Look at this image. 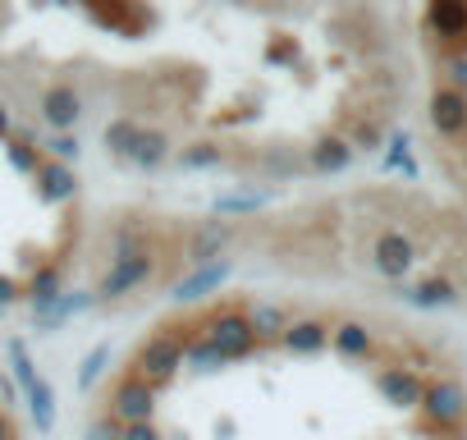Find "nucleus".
<instances>
[{"mask_svg": "<svg viewBox=\"0 0 467 440\" xmlns=\"http://www.w3.org/2000/svg\"><path fill=\"white\" fill-rule=\"evenodd\" d=\"M192 340H197L192 326H161L156 335H147V340L133 349V358H129V376H138V381H147L151 390H161L165 381L179 376V367H183Z\"/></svg>", "mask_w": 467, "mask_h": 440, "instance_id": "nucleus-1", "label": "nucleus"}, {"mask_svg": "<svg viewBox=\"0 0 467 440\" xmlns=\"http://www.w3.org/2000/svg\"><path fill=\"white\" fill-rule=\"evenodd\" d=\"M151 276H156V248H147V253H129V257H115L110 271L97 280L92 299H97V303H119V299H129L133 289H142Z\"/></svg>", "mask_w": 467, "mask_h": 440, "instance_id": "nucleus-2", "label": "nucleus"}, {"mask_svg": "<svg viewBox=\"0 0 467 440\" xmlns=\"http://www.w3.org/2000/svg\"><path fill=\"white\" fill-rule=\"evenodd\" d=\"M106 417H115L119 426H142V422H156V390L147 385V381H138V376H119L115 385H110V394H106V408H101Z\"/></svg>", "mask_w": 467, "mask_h": 440, "instance_id": "nucleus-3", "label": "nucleus"}, {"mask_svg": "<svg viewBox=\"0 0 467 440\" xmlns=\"http://www.w3.org/2000/svg\"><path fill=\"white\" fill-rule=\"evenodd\" d=\"M229 248H234V220L211 215V220H202V225L183 239V262H188L192 271H202V267H211V262H224Z\"/></svg>", "mask_w": 467, "mask_h": 440, "instance_id": "nucleus-4", "label": "nucleus"}, {"mask_svg": "<svg viewBox=\"0 0 467 440\" xmlns=\"http://www.w3.org/2000/svg\"><path fill=\"white\" fill-rule=\"evenodd\" d=\"M206 340L224 353V362H234V358H248V353H257V335H253V326H248V317L239 312V308H220L211 321H206Z\"/></svg>", "mask_w": 467, "mask_h": 440, "instance_id": "nucleus-5", "label": "nucleus"}, {"mask_svg": "<svg viewBox=\"0 0 467 440\" xmlns=\"http://www.w3.org/2000/svg\"><path fill=\"white\" fill-rule=\"evenodd\" d=\"M371 271L376 276H385V280H403L412 267H417V239L412 235H403V230H380L376 239H371Z\"/></svg>", "mask_w": 467, "mask_h": 440, "instance_id": "nucleus-6", "label": "nucleus"}, {"mask_svg": "<svg viewBox=\"0 0 467 440\" xmlns=\"http://www.w3.org/2000/svg\"><path fill=\"white\" fill-rule=\"evenodd\" d=\"M42 124H51L56 133H74V124L83 120V92L74 83H51L37 101Z\"/></svg>", "mask_w": 467, "mask_h": 440, "instance_id": "nucleus-7", "label": "nucleus"}, {"mask_svg": "<svg viewBox=\"0 0 467 440\" xmlns=\"http://www.w3.org/2000/svg\"><path fill=\"white\" fill-rule=\"evenodd\" d=\"M421 413L435 426H458L467 417V390L458 381H431L421 394Z\"/></svg>", "mask_w": 467, "mask_h": 440, "instance_id": "nucleus-8", "label": "nucleus"}, {"mask_svg": "<svg viewBox=\"0 0 467 440\" xmlns=\"http://www.w3.org/2000/svg\"><path fill=\"white\" fill-rule=\"evenodd\" d=\"M376 390L394 408H421V394H426V385H421V376L412 367H380L376 372Z\"/></svg>", "mask_w": 467, "mask_h": 440, "instance_id": "nucleus-9", "label": "nucleus"}, {"mask_svg": "<svg viewBox=\"0 0 467 440\" xmlns=\"http://www.w3.org/2000/svg\"><path fill=\"white\" fill-rule=\"evenodd\" d=\"M431 129L440 138H462L467 133V97L453 88H435L431 92Z\"/></svg>", "mask_w": 467, "mask_h": 440, "instance_id": "nucleus-10", "label": "nucleus"}, {"mask_svg": "<svg viewBox=\"0 0 467 440\" xmlns=\"http://www.w3.org/2000/svg\"><path fill=\"white\" fill-rule=\"evenodd\" d=\"M92 303H97V299H92V289H74V294L65 289L56 303H47V308H33V330H37V335H56V330L69 321V317L88 312Z\"/></svg>", "mask_w": 467, "mask_h": 440, "instance_id": "nucleus-11", "label": "nucleus"}, {"mask_svg": "<svg viewBox=\"0 0 467 440\" xmlns=\"http://www.w3.org/2000/svg\"><path fill=\"white\" fill-rule=\"evenodd\" d=\"M229 271H234V262H229V257H224V262H211V267H202V271L183 276V280L170 289V299H174V303H202V299L220 294V285L229 280Z\"/></svg>", "mask_w": 467, "mask_h": 440, "instance_id": "nucleus-12", "label": "nucleus"}, {"mask_svg": "<svg viewBox=\"0 0 467 440\" xmlns=\"http://www.w3.org/2000/svg\"><path fill=\"white\" fill-rule=\"evenodd\" d=\"M399 299L417 312H440V308H453L458 303V285L449 276H426L421 285H403Z\"/></svg>", "mask_w": 467, "mask_h": 440, "instance_id": "nucleus-13", "label": "nucleus"}, {"mask_svg": "<svg viewBox=\"0 0 467 440\" xmlns=\"http://www.w3.org/2000/svg\"><path fill=\"white\" fill-rule=\"evenodd\" d=\"M170 156H174V147H170V133H165V129H156V124H142L124 161H129V165H138V170H161Z\"/></svg>", "mask_w": 467, "mask_h": 440, "instance_id": "nucleus-14", "label": "nucleus"}, {"mask_svg": "<svg viewBox=\"0 0 467 440\" xmlns=\"http://www.w3.org/2000/svg\"><path fill=\"white\" fill-rule=\"evenodd\" d=\"M37 193H42V202H74L78 197V174H74V165H60V161H47L42 156V165H37Z\"/></svg>", "mask_w": 467, "mask_h": 440, "instance_id": "nucleus-15", "label": "nucleus"}, {"mask_svg": "<svg viewBox=\"0 0 467 440\" xmlns=\"http://www.w3.org/2000/svg\"><path fill=\"white\" fill-rule=\"evenodd\" d=\"M330 349L348 362H367L376 353V335L362 321H339V326H330Z\"/></svg>", "mask_w": 467, "mask_h": 440, "instance_id": "nucleus-16", "label": "nucleus"}, {"mask_svg": "<svg viewBox=\"0 0 467 440\" xmlns=\"http://www.w3.org/2000/svg\"><path fill=\"white\" fill-rule=\"evenodd\" d=\"M426 28L444 42H462L467 37V0H435L426 10Z\"/></svg>", "mask_w": 467, "mask_h": 440, "instance_id": "nucleus-17", "label": "nucleus"}, {"mask_svg": "<svg viewBox=\"0 0 467 440\" xmlns=\"http://www.w3.org/2000/svg\"><path fill=\"white\" fill-rule=\"evenodd\" d=\"M353 147H348V138H317L312 147H307V170H317V174H339V170H348L353 165Z\"/></svg>", "mask_w": 467, "mask_h": 440, "instance_id": "nucleus-18", "label": "nucleus"}, {"mask_svg": "<svg viewBox=\"0 0 467 440\" xmlns=\"http://www.w3.org/2000/svg\"><path fill=\"white\" fill-rule=\"evenodd\" d=\"M244 317H248V326H253V335L257 340H285V330H289V308L285 303H271V299H257V303H248L244 308Z\"/></svg>", "mask_w": 467, "mask_h": 440, "instance_id": "nucleus-19", "label": "nucleus"}, {"mask_svg": "<svg viewBox=\"0 0 467 440\" xmlns=\"http://www.w3.org/2000/svg\"><path fill=\"white\" fill-rule=\"evenodd\" d=\"M280 344H285L289 353H321V349L330 344V326H326L321 317H294Z\"/></svg>", "mask_w": 467, "mask_h": 440, "instance_id": "nucleus-20", "label": "nucleus"}, {"mask_svg": "<svg viewBox=\"0 0 467 440\" xmlns=\"http://www.w3.org/2000/svg\"><path fill=\"white\" fill-rule=\"evenodd\" d=\"M60 294H65V267H60V262L37 267V271L28 276V285H24V299H28L33 308H47V303H56Z\"/></svg>", "mask_w": 467, "mask_h": 440, "instance_id": "nucleus-21", "label": "nucleus"}, {"mask_svg": "<svg viewBox=\"0 0 467 440\" xmlns=\"http://www.w3.org/2000/svg\"><path fill=\"white\" fill-rule=\"evenodd\" d=\"M24 399H28V413H33L37 435H56V390H51V381L37 376L33 385H24Z\"/></svg>", "mask_w": 467, "mask_h": 440, "instance_id": "nucleus-22", "label": "nucleus"}, {"mask_svg": "<svg viewBox=\"0 0 467 440\" xmlns=\"http://www.w3.org/2000/svg\"><path fill=\"white\" fill-rule=\"evenodd\" d=\"M266 188H257V183H239V188H229V193H220L211 206H215V215L220 220H229V215H244V211H262L266 206Z\"/></svg>", "mask_w": 467, "mask_h": 440, "instance_id": "nucleus-23", "label": "nucleus"}, {"mask_svg": "<svg viewBox=\"0 0 467 440\" xmlns=\"http://www.w3.org/2000/svg\"><path fill=\"white\" fill-rule=\"evenodd\" d=\"M88 19L101 28H119V33H138L147 24V10L138 5H88Z\"/></svg>", "mask_w": 467, "mask_h": 440, "instance_id": "nucleus-24", "label": "nucleus"}, {"mask_svg": "<svg viewBox=\"0 0 467 440\" xmlns=\"http://www.w3.org/2000/svg\"><path fill=\"white\" fill-rule=\"evenodd\" d=\"M138 129H142V120L138 115H115L106 129H101V138H106V152L110 156H129V147H133V138H138Z\"/></svg>", "mask_w": 467, "mask_h": 440, "instance_id": "nucleus-25", "label": "nucleus"}, {"mask_svg": "<svg viewBox=\"0 0 467 440\" xmlns=\"http://www.w3.org/2000/svg\"><path fill=\"white\" fill-rule=\"evenodd\" d=\"M224 161H229L224 147L211 142V138H197V142H188V147L179 152V165H183V170H220Z\"/></svg>", "mask_w": 467, "mask_h": 440, "instance_id": "nucleus-26", "label": "nucleus"}, {"mask_svg": "<svg viewBox=\"0 0 467 440\" xmlns=\"http://www.w3.org/2000/svg\"><path fill=\"white\" fill-rule=\"evenodd\" d=\"M106 367H110V344L101 340V344H92V349H88V358L78 362L74 385H78V390H97V381L106 376Z\"/></svg>", "mask_w": 467, "mask_h": 440, "instance_id": "nucleus-27", "label": "nucleus"}, {"mask_svg": "<svg viewBox=\"0 0 467 440\" xmlns=\"http://www.w3.org/2000/svg\"><path fill=\"white\" fill-rule=\"evenodd\" d=\"M385 142V124L376 120V115H358L353 124H348V147L353 152H376Z\"/></svg>", "mask_w": 467, "mask_h": 440, "instance_id": "nucleus-28", "label": "nucleus"}, {"mask_svg": "<svg viewBox=\"0 0 467 440\" xmlns=\"http://www.w3.org/2000/svg\"><path fill=\"white\" fill-rule=\"evenodd\" d=\"M5 353H10V367H15V385L24 390V385H33L42 372H37V362H33V353H28V344L19 340V335H10L5 340Z\"/></svg>", "mask_w": 467, "mask_h": 440, "instance_id": "nucleus-29", "label": "nucleus"}, {"mask_svg": "<svg viewBox=\"0 0 467 440\" xmlns=\"http://www.w3.org/2000/svg\"><path fill=\"white\" fill-rule=\"evenodd\" d=\"M385 170H403L408 179H417V161H412V138L408 133H389V142H385Z\"/></svg>", "mask_w": 467, "mask_h": 440, "instance_id": "nucleus-30", "label": "nucleus"}, {"mask_svg": "<svg viewBox=\"0 0 467 440\" xmlns=\"http://www.w3.org/2000/svg\"><path fill=\"white\" fill-rule=\"evenodd\" d=\"M5 156H10V165L19 174H37V165H42V147H33L24 133L19 138H5Z\"/></svg>", "mask_w": 467, "mask_h": 440, "instance_id": "nucleus-31", "label": "nucleus"}, {"mask_svg": "<svg viewBox=\"0 0 467 440\" xmlns=\"http://www.w3.org/2000/svg\"><path fill=\"white\" fill-rule=\"evenodd\" d=\"M253 165H257V174H303V170H307V161H303L298 152H266V156H257Z\"/></svg>", "mask_w": 467, "mask_h": 440, "instance_id": "nucleus-32", "label": "nucleus"}, {"mask_svg": "<svg viewBox=\"0 0 467 440\" xmlns=\"http://www.w3.org/2000/svg\"><path fill=\"white\" fill-rule=\"evenodd\" d=\"M188 367H197V372H215V367H224V353L206 340V335H197L192 344H188V358H183Z\"/></svg>", "mask_w": 467, "mask_h": 440, "instance_id": "nucleus-33", "label": "nucleus"}, {"mask_svg": "<svg viewBox=\"0 0 467 440\" xmlns=\"http://www.w3.org/2000/svg\"><path fill=\"white\" fill-rule=\"evenodd\" d=\"M42 152H47V161H60V165H74L83 147H78V138H74V133H56L51 142H42Z\"/></svg>", "mask_w": 467, "mask_h": 440, "instance_id": "nucleus-34", "label": "nucleus"}, {"mask_svg": "<svg viewBox=\"0 0 467 440\" xmlns=\"http://www.w3.org/2000/svg\"><path fill=\"white\" fill-rule=\"evenodd\" d=\"M88 440H124V426H119L115 417L97 413V417H92V426H88Z\"/></svg>", "mask_w": 467, "mask_h": 440, "instance_id": "nucleus-35", "label": "nucleus"}, {"mask_svg": "<svg viewBox=\"0 0 467 440\" xmlns=\"http://www.w3.org/2000/svg\"><path fill=\"white\" fill-rule=\"evenodd\" d=\"M444 69H449V83H444V88H453V92L467 97V56H453Z\"/></svg>", "mask_w": 467, "mask_h": 440, "instance_id": "nucleus-36", "label": "nucleus"}, {"mask_svg": "<svg viewBox=\"0 0 467 440\" xmlns=\"http://www.w3.org/2000/svg\"><path fill=\"white\" fill-rule=\"evenodd\" d=\"M15 299H24V285H19L15 276H0V312H5Z\"/></svg>", "mask_w": 467, "mask_h": 440, "instance_id": "nucleus-37", "label": "nucleus"}, {"mask_svg": "<svg viewBox=\"0 0 467 440\" xmlns=\"http://www.w3.org/2000/svg\"><path fill=\"white\" fill-rule=\"evenodd\" d=\"M124 440H165L156 422H142V426H124Z\"/></svg>", "mask_w": 467, "mask_h": 440, "instance_id": "nucleus-38", "label": "nucleus"}, {"mask_svg": "<svg viewBox=\"0 0 467 440\" xmlns=\"http://www.w3.org/2000/svg\"><path fill=\"white\" fill-rule=\"evenodd\" d=\"M0 440H15V426H10V413L0 408Z\"/></svg>", "mask_w": 467, "mask_h": 440, "instance_id": "nucleus-39", "label": "nucleus"}, {"mask_svg": "<svg viewBox=\"0 0 467 440\" xmlns=\"http://www.w3.org/2000/svg\"><path fill=\"white\" fill-rule=\"evenodd\" d=\"M5 138H10V110L0 106V142H5Z\"/></svg>", "mask_w": 467, "mask_h": 440, "instance_id": "nucleus-40", "label": "nucleus"}, {"mask_svg": "<svg viewBox=\"0 0 467 440\" xmlns=\"http://www.w3.org/2000/svg\"><path fill=\"white\" fill-rule=\"evenodd\" d=\"M462 289H467V271H462Z\"/></svg>", "mask_w": 467, "mask_h": 440, "instance_id": "nucleus-41", "label": "nucleus"}]
</instances>
